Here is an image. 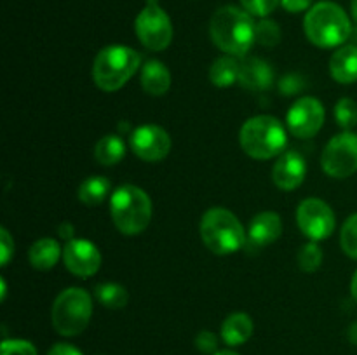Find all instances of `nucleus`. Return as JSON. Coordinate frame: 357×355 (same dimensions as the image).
Here are the masks:
<instances>
[{"instance_id": "f257e3e1", "label": "nucleus", "mask_w": 357, "mask_h": 355, "mask_svg": "<svg viewBox=\"0 0 357 355\" xmlns=\"http://www.w3.org/2000/svg\"><path fill=\"white\" fill-rule=\"evenodd\" d=\"M216 47L232 56H244L257 42V23L248 10L236 6L220 7L209 23Z\"/></svg>"}, {"instance_id": "f03ea898", "label": "nucleus", "mask_w": 357, "mask_h": 355, "mask_svg": "<svg viewBox=\"0 0 357 355\" xmlns=\"http://www.w3.org/2000/svg\"><path fill=\"white\" fill-rule=\"evenodd\" d=\"M305 35L319 47H337L352 33V24L345 10L338 3L324 0L314 3L303 19Z\"/></svg>"}, {"instance_id": "7ed1b4c3", "label": "nucleus", "mask_w": 357, "mask_h": 355, "mask_svg": "<svg viewBox=\"0 0 357 355\" xmlns=\"http://www.w3.org/2000/svg\"><path fill=\"white\" fill-rule=\"evenodd\" d=\"M110 212L115 226L126 235H138L152 219L150 197L135 184H122L110 198Z\"/></svg>"}, {"instance_id": "20e7f679", "label": "nucleus", "mask_w": 357, "mask_h": 355, "mask_svg": "<svg viewBox=\"0 0 357 355\" xmlns=\"http://www.w3.org/2000/svg\"><path fill=\"white\" fill-rule=\"evenodd\" d=\"M139 56L126 45H108L98 52L93 65V79L100 89L117 90L138 72Z\"/></svg>"}, {"instance_id": "39448f33", "label": "nucleus", "mask_w": 357, "mask_h": 355, "mask_svg": "<svg viewBox=\"0 0 357 355\" xmlns=\"http://www.w3.org/2000/svg\"><path fill=\"white\" fill-rule=\"evenodd\" d=\"M201 237L215 254H232L246 246V232L239 219L223 207L209 209L201 221Z\"/></svg>"}, {"instance_id": "423d86ee", "label": "nucleus", "mask_w": 357, "mask_h": 355, "mask_svg": "<svg viewBox=\"0 0 357 355\" xmlns=\"http://www.w3.org/2000/svg\"><path fill=\"white\" fill-rule=\"evenodd\" d=\"M286 131L278 118L258 115L244 122L241 129V146L250 157L258 160L279 155L286 146Z\"/></svg>"}, {"instance_id": "0eeeda50", "label": "nucleus", "mask_w": 357, "mask_h": 355, "mask_svg": "<svg viewBox=\"0 0 357 355\" xmlns=\"http://www.w3.org/2000/svg\"><path fill=\"white\" fill-rule=\"evenodd\" d=\"M52 326L61 336H77L89 324L93 301L84 289H65L52 305Z\"/></svg>"}, {"instance_id": "6e6552de", "label": "nucleus", "mask_w": 357, "mask_h": 355, "mask_svg": "<svg viewBox=\"0 0 357 355\" xmlns=\"http://www.w3.org/2000/svg\"><path fill=\"white\" fill-rule=\"evenodd\" d=\"M136 35L150 51H164L173 38L169 16L159 6V0H146L142 13L136 16Z\"/></svg>"}, {"instance_id": "1a4fd4ad", "label": "nucleus", "mask_w": 357, "mask_h": 355, "mask_svg": "<svg viewBox=\"0 0 357 355\" xmlns=\"http://www.w3.org/2000/svg\"><path fill=\"white\" fill-rule=\"evenodd\" d=\"M324 173L331 178H349L357 171V134L345 131L335 136L321 157Z\"/></svg>"}, {"instance_id": "9d476101", "label": "nucleus", "mask_w": 357, "mask_h": 355, "mask_svg": "<svg viewBox=\"0 0 357 355\" xmlns=\"http://www.w3.org/2000/svg\"><path fill=\"white\" fill-rule=\"evenodd\" d=\"M298 226L312 240H324L335 230V212L326 202L319 198H307L298 205L296 212Z\"/></svg>"}, {"instance_id": "9b49d317", "label": "nucleus", "mask_w": 357, "mask_h": 355, "mask_svg": "<svg viewBox=\"0 0 357 355\" xmlns=\"http://www.w3.org/2000/svg\"><path fill=\"white\" fill-rule=\"evenodd\" d=\"M324 122V106L316 97H300L288 111V127L296 138H312Z\"/></svg>"}, {"instance_id": "f8f14e48", "label": "nucleus", "mask_w": 357, "mask_h": 355, "mask_svg": "<svg viewBox=\"0 0 357 355\" xmlns=\"http://www.w3.org/2000/svg\"><path fill=\"white\" fill-rule=\"evenodd\" d=\"M131 150L145 162H157L167 157L171 150V138L159 125H142L131 134Z\"/></svg>"}, {"instance_id": "ddd939ff", "label": "nucleus", "mask_w": 357, "mask_h": 355, "mask_svg": "<svg viewBox=\"0 0 357 355\" xmlns=\"http://www.w3.org/2000/svg\"><path fill=\"white\" fill-rule=\"evenodd\" d=\"M66 268L77 277H91L101 265V254L93 242L84 239L68 240L63 251Z\"/></svg>"}, {"instance_id": "4468645a", "label": "nucleus", "mask_w": 357, "mask_h": 355, "mask_svg": "<svg viewBox=\"0 0 357 355\" xmlns=\"http://www.w3.org/2000/svg\"><path fill=\"white\" fill-rule=\"evenodd\" d=\"M282 233L281 216L275 212H260L255 216L246 232V247L258 251L278 240Z\"/></svg>"}, {"instance_id": "2eb2a0df", "label": "nucleus", "mask_w": 357, "mask_h": 355, "mask_svg": "<svg viewBox=\"0 0 357 355\" xmlns=\"http://www.w3.org/2000/svg\"><path fill=\"white\" fill-rule=\"evenodd\" d=\"M305 160L298 152H286L279 157L275 162L274 171H272V178L274 183L278 184L281 190H295L305 180Z\"/></svg>"}, {"instance_id": "dca6fc26", "label": "nucleus", "mask_w": 357, "mask_h": 355, "mask_svg": "<svg viewBox=\"0 0 357 355\" xmlns=\"http://www.w3.org/2000/svg\"><path fill=\"white\" fill-rule=\"evenodd\" d=\"M274 82L271 65L260 58L244 59L239 66V84L251 90H265Z\"/></svg>"}, {"instance_id": "f3484780", "label": "nucleus", "mask_w": 357, "mask_h": 355, "mask_svg": "<svg viewBox=\"0 0 357 355\" xmlns=\"http://www.w3.org/2000/svg\"><path fill=\"white\" fill-rule=\"evenodd\" d=\"M330 73L337 82H357V45H344L330 59Z\"/></svg>"}, {"instance_id": "a211bd4d", "label": "nucleus", "mask_w": 357, "mask_h": 355, "mask_svg": "<svg viewBox=\"0 0 357 355\" xmlns=\"http://www.w3.org/2000/svg\"><path fill=\"white\" fill-rule=\"evenodd\" d=\"M171 73L164 63L152 59L142 70V87L150 96H162L169 90Z\"/></svg>"}, {"instance_id": "6ab92c4d", "label": "nucleus", "mask_w": 357, "mask_h": 355, "mask_svg": "<svg viewBox=\"0 0 357 355\" xmlns=\"http://www.w3.org/2000/svg\"><path fill=\"white\" fill-rule=\"evenodd\" d=\"M253 334V320L243 312L232 313L222 324V338L230 347L244 345Z\"/></svg>"}, {"instance_id": "aec40b11", "label": "nucleus", "mask_w": 357, "mask_h": 355, "mask_svg": "<svg viewBox=\"0 0 357 355\" xmlns=\"http://www.w3.org/2000/svg\"><path fill=\"white\" fill-rule=\"evenodd\" d=\"M59 254H61V249L54 239H40L30 247L28 258H30L31 267L37 270H49L58 263Z\"/></svg>"}, {"instance_id": "412c9836", "label": "nucleus", "mask_w": 357, "mask_h": 355, "mask_svg": "<svg viewBox=\"0 0 357 355\" xmlns=\"http://www.w3.org/2000/svg\"><path fill=\"white\" fill-rule=\"evenodd\" d=\"M124 153V141L114 134L103 136L96 143V148H94V157H96V160L101 166H115L117 162H121Z\"/></svg>"}, {"instance_id": "4be33fe9", "label": "nucleus", "mask_w": 357, "mask_h": 355, "mask_svg": "<svg viewBox=\"0 0 357 355\" xmlns=\"http://www.w3.org/2000/svg\"><path fill=\"white\" fill-rule=\"evenodd\" d=\"M110 191V181L105 176H91L79 187V198L82 204L94 207L101 204Z\"/></svg>"}, {"instance_id": "5701e85b", "label": "nucleus", "mask_w": 357, "mask_h": 355, "mask_svg": "<svg viewBox=\"0 0 357 355\" xmlns=\"http://www.w3.org/2000/svg\"><path fill=\"white\" fill-rule=\"evenodd\" d=\"M239 66L241 63L232 58H218L209 70V80L216 87L232 86L234 82H239Z\"/></svg>"}, {"instance_id": "b1692460", "label": "nucleus", "mask_w": 357, "mask_h": 355, "mask_svg": "<svg viewBox=\"0 0 357 355\" xmlns=\"http://www.w3.org/2000/svg\"><path fill=\"white\" fill-rule=\"evenodd\" d=\"M94 296H96L101 305L112 310L122 308V306L128 305L129 299V294L124 285L114 284V282H105V284L96 285Z\"/></svg>"}, {"instance_id": "393cba45", "label": "nucleus", "mask_w": 357, "mask_h": 355, "mask_svg": "<svg viewBox=\"0 0 357 355\" xmlns=\"http://www.w3.org/2000/svg\"><path fill=\"white\" fill-rule=\"evenodd\" d=\"M335 118H337L338 125L347 131L357 125V103L351 97H342L335 106Z\"/></svg>"}, {"instance_id": "a878e982", "label": "nucleus", "mask_w": 357, "mask_h": 355, "mask_svg": "<svg viewBox=\"0 0 357 355\" xmlns=\"http://www.w3.org/2000/svg\"><path fill=\"white\" fill-rule=\"evenodd\" d=\"M323 263V251L317 247V244H305L302 246L298 253V265L303 271L307 274H312Z\"/></svg>"}, {"instance_id": "bb28decb", "label": "nucleus", "mask_w": 357, "mask_h": 355, "mask_svg": "<svg viewBox=\"0 0 357 355\" xmlns=\"http://www.w3.org/2000/svg\"><path fill=\"white\" fill-rule=\"evenodd\" d=\"M340 244L347 256L357 260V212L345 221L340 233Z\"/></svg>"}, {"instance_id": "cd10ccee", "label": "nucleus", "mask_w": 357, "mask_h": 355, "mask_svg": "<svg viewBox=\"0 0 357 355\" xmlns=\"http://www.w3.org/2000/svg\"><path fill=\"white\" fill-rule=\"evenodd\" d=\"M281 40V30L278 24L271 19H261L257 23V42L267 47H274Z\"/></svg>"}, {"instance_id": "c85d7f7f", "label": "nucleus", "mask_w": 357, "mask_h": 355, "mask_svg": "<svg viewBox=\"0 0 357 355\" xmlns=\"http://www.w3.org/2000/svg\"><path fill=\"white\" fill-rule=\"evenodd\" d=\"M241 3L251 16L265 17L281 3V0H241Z\"/></svg>"}, {"instance_id": "c756f323", "label": "nucleus", "mask_w": 357, "mask_h": 355, "mask_svg": "<svg viewBox=\"0 0 357 355\" xmlns=\"http://www.w3.org/2000/svg\"><path fill=\"white\" fill-rule=\"evenodd\" d=\"M2 355H37V350L30 341L6 340L2 343Z\"/></svg>"}, {"instance_id": "7c9ffc66", "label": "nucleus", "mask_w": 357, "mask_h": 355, "mask_svg": "<svg viewBox=\"0 0 357 355\" xmlns=\"http://www.w3.org/2000/svg\"><path fill=\"white\" fill-rule=\"evenodd\" d=\"M195 347H197L202 354L215 355L216 350H218V338H216V334L211 333V331H201V333L195 336Z\"/></svg>"}, {"instance_id": "2f4dec72", "label": "nucleus", "mask_w": 357, "mask_h": 355, "mask_svg": "<svg viewBox=\"0 0 357 355\" xmlns=\"http://www.w3.org/2000/svg\"><path fill=\"white\" fill-rule=\"evenodd\" d=\"M0 237H2V265H7L10 260V254L14 251V242L6 228L0 230Z\"/></svg>"}, {"instance_id": "473e14b6", "label": "nucleus", "mask_w": 357, "mask_h": 355, "mask_svg": "<svg viewBox=\"0 0 357 355\" xmlns=\"http://www.w3.org/2000/svg\"><path fill=\"white\" fill-rule=\"evenodd\" d=\"M281 6L288 13H302L312 7V0H281Z\"/></svg>"}, {"instance_id": "72a5a7b5", "label": "nucleus", "mask_w": 357, "mask_h": 355, "mask_svg": "<svg viewBox=\"0 0 357 355\" xmlns=\"http://www.w3.org/2000/svg\"><path fill=\"white\" fill-rule=\"evenodd\" d=\"M298 75H286L284 79L281 80V89L284 94H293L298 93L302 89V82H300Z\"/></svg>"}, {"instance_id": "f704fd0d", "label": "nucleus", "mask_w": 357, "mask_h": 355, "mask_svg": "<svg viewBox=\"0 0 357 355\" xmlns=\"http://www.w3.org/2000/svg\"><path fill=\"white\" fill-rule=\"evenodd\" d=\"M47 355H82V354H80V350H77L75 347H72V345L58 343L49 350Z\"/></svg>"}, {"instance_id": "c9c22d12", "label": "nucleus", "mask_w": 357, "mask_h": 355, "mask_svg": "<svg viewBox=\"0 0 357 355\" xmlns=\"http://www.w3.org/2000/svg\"><path fill=\"white\" fill-rule=\"evenodd\" d=\"M59 235L65 237V239H70V237L73 235V226L68 225V223L61 225V228H59Z\"/></svg>"}, {"instance_id": "e433bc0d", "label": "nucleus", "mask_w": 357, "mask_h": 355, "mask_svg": "<svg viewBox=\"0 0 357 355\" xmlns=\"http://www.w3.org/2000/svg\"><path fill=\"white\" fill-rule=\"evenodd\" d=\"M349 338H351L352 343L357 345V322L349 329Z\"/></svg>"}, {"instance_id": "4c0bfd02", "label": "nucleus", "mask_w": 357, "mask_h": 355, "mask_svg": "<svg viewBox=\"0 0 357 355\" xmlns=\"http://www.w3.org/2000/svg\"><path fill=\"white\" fill-rule=\"evenodd\" d=\"M351 292H352V296H354V299L357 301V270H356L354 277H352V282H351Z\"/></svg>"}, {"instance_id": "58836bf2", "label": "nucleus", "mask_w": 357, "mask_h": 355, "mask_svg": "<svg viewBox=\"0 0 357 355\" xmlns=\"http://www.w3.org/2000/svg\"><path fill=\"white\" fill-rule=\"evenodd\" d=\"M351 13H352V17L357 21V0H352L351 3Z\"/></svg>"}, {"instance_id": "ea45409f", "label": "nucleus", "mask_w": 357, "mask_h": 355, "mask_svg": "<svg viewBox=\"0 0 357 355\" xmlns=\"http://www.w3.org/2000/svg\"><path fill=\"white\" fill-rule=\"evenodd\" d=\"M215 355H239L237 352H232V350H222V352H216Z\"/></svg>"}]
</instances>
